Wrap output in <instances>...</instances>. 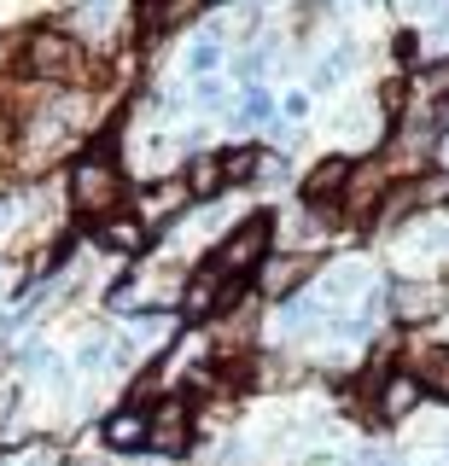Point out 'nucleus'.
<instances>
[{
  "label": "nucleus",
  "mask_w": 449,
  "mask_h": 466,
  "mask_svg": "<svg viewBox=\"0 0 449 466\" xmlns=\"http://www.w3.org/2000/svg\"><path fill=\"white\" fill-rule=\"evenodd\" d=\"M123 193H128V181H123V169H117L111 152H88V157L70 164V204H77V216L106 222V216L123 210Z\"/></svg>",
  "instance_id": "nucleus-1"
},
{
  "label": "nucleus",
  "mask_w": 449,
  "mask_h": 466,
  "mask_svg": "<svg viewBox=\"0 0 449 466\" xmlns=\"http://www.w3.org/2000/svg\"><path fill=\"white\" fill-rule=\"evenodd\" d=\"M269 239H274V222L269 216H245V222L228 233L222 245H216V268L228 274V280H240V274H251V268H263V257H269Z\"/></svg>",
  "instance_id": "nucleus-2"
},
{
  "label": "nucleus",
  "mask_w": 449,
  "mask_h": 466,
  "mask_svg": "<svg viewBox=\"0 0 449 466\" xmlns=\"http://www.w3.org/2000/svg\"><path fill=\"white\" fill-rule=\"evenodd\" d=\"M351 175H356L351 157H327V164H315L310 175H303V204H310V210H327V204H339L344 187H351Z\"/></svg>",
  "instance_id": "nucleus-3"
},
{
  "label": "nucleus",
  "mask_w": 449,
  "mask_h": 466,
  "mask_svg": "<svg viewBox=\"0 0 449 466\" xmlns=\"http://www.w3.org/2000/svg\"><path fill=\"white\" fill-rule=\"evenodd\" d=\"M228 291H234V280H228L216 262H205V268H193V280H187V291H181V315L187 320H205Z\"/></svg>",
  "instance_id": "nucleus-4"
},
{
  "label": "nucleus",
  "mask_w": 449,
  "mask_h": 466,
  "mask_svg": "<svg viewBox=\"0 0 449 466\" xmlns=\"http://www.w3.org/2000/svg\"><path fill=\"white\" fill-rule=\"evenodd\" d=\"M181 431H187V402L181 397L147 408V443L158 455H181Z\"/></svg>",
  "instance_id": "nucleus-5"
},
{
  "label": "nucleus",
  "mask_w": 449,
  "mask_h": 466,
  "mask_svg": "<svg viewBox=\"0 0 449 466\" xmlns=\"http://www.w3.org/2000/svg\"><path fill=\"white\" fill-rule=\"evenodd\" d=\"M380 420H391V426H397V420H409L414 408H420V379L414 373H391L385 385H380Z\"/></svg>",
  "instance_id": "nucleus-6"
},
{
  "label": "nucleus",
  "mask_w": 449,
  "mask_h": 466,
  "mask_svg": "<svg viewBox=\"0 0 449 466\" xmlns=\"http://www.w3.org/2000/svg\"><path fill=\"white\" fill-rule=\"evenodd\" d=\"M356 76V41H339L332 53L315 58V76H310V94H332L339 82Z\"/></svg>",
  "instance_id": "nucleus-7"
},
{
  "label": "nucleus",
  "mask_w": 449,
  "mask_h": 466,
  "mask_svg": "<svg viewBox=\"0 0 449 466\" xmlns=\"http://www.w3.org/2000/svg\"><path fill=\"white\" fill-rule=\"evenodd\" d=\"M187 76L193 82H205V76H216V65H222V24H205L193 41H187Z\"/></svg>",
  "instance_id": "nucleus-8"
},
{
  "label": "nucleus",
  "mask_w": 449,
  "mask_h": 466,
  "mask_svg": "<svg viewBox=\"0 0 449 466\" xmlns=\"http://www.w3.org/2000/svg\"><path fill=\"white\" fill-rule=\"evenodd\" d=\"M99 437H106L111 449H147V408H140V402L117 408V414L99 426Z\"/></svg>",
  "instance_id": "nucleus-9"
},
{
  "label": "nucleus",
  "mask_w": 449,
  "mask_h": 466,
  "mask_svg": "<svg viewBox=\"0 0 449 466\" xmlns=\"http://www.w3.org/2000/svg\"><path fill=\"white\" fill-rule=\"evenodd\" d=\"M94 239L106 245V251H140V245H147V222H140V216H106V222H94Z\"/></svg>",
  "instance_id": "nucleus-10"
},
{
  "label": "nucleus",
  "mask_w": 449,
  "mask_h": 466,
  "mask_svg": "<svg viewBox=\"0 0 449 466\" xmlns=\"http://www.w3.org/2000/svg\"><path fill=\"white\" fill-rule=\"evenodd\" d=\"M228 123H234L240 135H245V128L274 123V94H269L263 82H257V87H240V106H234V116H228Z\"/></svg>",
  "instance_id": "nucleus-11"
},
{
  "label": "nucleus",
  "mask_w": 449,
  "mask_h": 466,
  "mask_svg": "<svg viewBox=\"0 0 449 466\" xmlns=\"http://www.w3.org/2000/svg\"><path fill=\"white\" fill-rule=\"evenodd\" d=\"M222 152L216 157H187V193L193 198H216V187H222Z\"/></svg>",
  "instance_id": "nucleus-12"
},
{
  "label": "nucleus",
  "mask_w": 449,
  "mask_h": 466,
  "mask_svg": "<svg viewBox=\"0 0 449 466\" xmlns=\"http://www.w3.org/2000/svg\"><path fill=\"white\" fill-rule=\"evenodd\" d=\"M391 309H397L403 320H420V315L438 309V291H432V286H414V280H403L397 291H391Z\"/></svg>",
  "instance_id": "nucleus-13"
},
{
  "label": "nucleus",
  "mask_w": 449,
  "mask_h": 466,
  "mask_svg": "<svg viewBox=\"0 0 449 466\" xmlns=\"http://www.w3.org/2000/svg\"><path fill=\"white\" fill-rule=\"evenodd\" d=\"M420 390H438V397H449V350L444 344H432V350H420Z\"/></svg>",
  "instance_id": "nucleus-14"
},
{
  "label": "nucleus",
  "mask_w": 449,
  "mask_h": 466,
  "mask_svg": "<svg viewBox=\"0 0 449 466\" xmlns=\"http://www.w3.org/2000/svg\"><path fill=\"white\" fill-rule=\"evenodd\" d=\"M444 94H449V65H432V70L414 76V99H420V106H438Z\"/></svg>",
  "instance_id": "nucleus-15"
},
{
  "label": "nucleus",
  "mask_w": 449,
  "mask_h": 466,
  "mask_svg": "<svg viewBox=\"0 0 449 466\" xmlns=\"http://www.w3.org/2000/svg\"><path fill=\"white\" fill-rule=\"evenodd\" d=\"M106 361H111V339H106V332H94V339L77 344V373H99Z\"/></svg>",
  "instance_id": "nucleus-16"
},
{
  "label": "nucleus",
  "mask_w": 449,
  "mask_h": 466,
  "mask_svg": "<svg viewBox=\"0 0 449 466\" xmlns=\"http://www.w3.org/2000/svg\"><path fill=\"white\" fill-rule=\"evenodd\" d=\"M310 106H315V94H310V87H292V94H281V99H274V111H281L286 123H310Z\"/></svg>",
  "instance_id": "nucleus-17"
},
{
  "label": "nucleus",
  "mask_w": 449,
  "mask_h": 466,
  "mask_svg": "<svg viewBox=\"0 0 449 466\" xmlns=\"http://www.w3.org/2000/svg\"><path fill=\"white\" fill-rule=\"evenodd\" d=\"M222 99H228V94H222V82H216V76L193 82V106H199V111H216V106H222Z\"/></svg>",
  "instance_id": "nucleus-18"
},
{
  "label": "nucleus",
  "mask_w": 449,
  "mask_h": 466,
  "mask_svg": "<svg viewBox=\"0 0 449 466\" xmlns=\"http://www.w3.org/2000/svg\"><path fill=\"white\" fill-rule=\"evenodd\" d=\"M18 216H24V204L12 198V193H0V239H6V233L18 228Z\"/></svg>",
  "instance_id": "nucleus-19"
},
{
  "label": "nucleus",
  "mask_w": 449,
  "mask_h": 466,
  "mask_svg": "<svg viewBox=\"0 0 449 466\" xmlns=\"http://www.w3.org/2000/svg\"><path fill=\"white\" fill-rule=\"evenodd\" d=\"M356 466H403V461L391 455V449H362V455H356Z\"/></svg>",
  "instance_id": "nucleus-20"
},
{
  "label": "nucleus",
  "mask_w": 449,
  "mask_h": 466,
  "mask_svg": "<svg viewBox=\"0 0 449 466\" xmlns=\"http://www.w3.org/2000/svg\"><path fill=\"white\" fill-rule=\"evenodd\" d=\"M298 466H339V455H332V449H310Z\"/></svg>",
  "instance_id": "nucleus-21"
},
{
  "label": "nucleus",
  "mask_w": 449,
  "mask_h": 466,
  "mask_svg": "<svg viewBox=\"0 0 449 466\" xmlns=\"http://www.w3.org/2000/svg\"><path fill=\"white\" fill-rule=\"evenodd\" d=\"M438 35H444V41H449V6H444V24H438Z\"/></svg>",
  "instance_id": "nucleus-22"
},
{
  "label": "nucleus",
  "mask_w": 449,
  "mask_h": 466,
  "mask_svg": "<svg viewBox=\"0 0 449 466\" xmlns=\"http://www.w3.org/2000/svg\"><path fill=\"white\" fill-rule=\"evenodd\" d=\"M444 169H449V140H444Z\"/></svg>",
  "instance_id": "nucleus-23"
}]
</instances>
